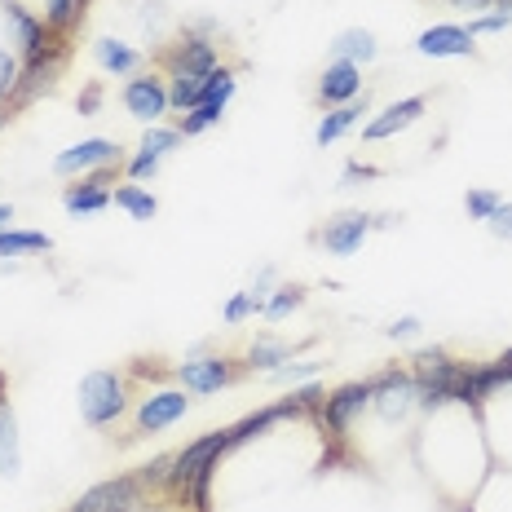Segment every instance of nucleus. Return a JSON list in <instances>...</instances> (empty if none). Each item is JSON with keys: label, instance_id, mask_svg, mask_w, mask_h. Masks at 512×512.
I'll return each mask as SVG.
<instances>
[{"label": "nucleus", "instance_id": "f257e3e1", "mask_svg": "<svg viewBox=\"0 0 512 512\" xmlns=\"http://www.w3.org/2000/svg\"><path fill=\"white\" fill-rule=\"evenodd\" d=\"M124 411V380L115 371H89L80 380V415L93 429H106Z\"/></svg>", "mask_w": 512, "mask_h": 512}, {"label": "nucleus", "instance_id": "f03ea898", "mask_svg": "<svg viewBox=\"0 0 512 512\" xmlns=\"http://www.w3.org/2000/svg\"><path fill=\"white\" fill-rule=\"evenodd\" d=\"M146 486L137 473H124V477H111V482H98L93 490H84L80 504H71L67 512H133L142 504Z\"/></svg>", "mask_w": 512, "mask_h": 512}, {"label": "nucleus", "instance_id": "7ed1b4c3", "mask_svg": "<svg viewBox=\"0 0 512 512\" xmlns=\"http://www.w3.org/2000/svg\"><path fill=\"white\" fill-rule=\"evenodd\" d=\"M221 451H230V429L208 433V437H199V442H190L186 451H181L177 460H173V473H168V486H173V490H186V486L195 482L199 473H208V468H217Z\"/></svg>", "mask_w": 512, "mask_h": 512}, {"label": "nucleus", "instance_id": "20e7f679", "mask_svg": "<svg viewBox=\"0 0 512 512\" xmlns=\"http://www.w3.org/2000/svg\"><path fill=\"white\" fill-rule=\"evenodd\" d=\"M62 58H67V45H58V40H49L36 58H27L23 76H18V89H14V98L9 102L18 106V102H31L36 93L53 89V80H58V71H62Z\"/></svg>", "mask_w": 512, "mask_h": 512}, {"label": "nucleus", "instance_id": "39448f33", "mask_svg": "<svg viewBox=\"0 0 512 512\" xmlns=\"http://www.w3.org/2000/svg\"><path fill=\"white\" fill-rule=\"evenodd\" d=\"M120 164V146L106 142V137H89V142L71 146L53 159V173L58 177H76V173H89V168H111Z\"/></svg>", "mask_w": 512, "mask_h": 512}, {"label": "nucleus", "instance_id": "423d86ee", "mask_svg": "<svg viewBox=\"0 0 512 512\" xmlns=\"http://www.w3.org/2000/svg\"><path fill=\"white\" fill-rule=\"evenodd\" d=\"M362 407H371V380H367V384H345V389L327 393V398H323V411H318V420L332 429V437H345L349 420H354Z\"/></svg>", "mask_w": 512, "mask_h": 512}, {"label": "nucleus", "instance_id": "0eeeda50", "mask_svg": "<svg viewBox=\"0 0 512 512\" xmlns=\"http://www.w3.org/2000/svg\"><path fill=\"white\" fill-rule=\"evenodd\" d=\"M124 106H128V115H133V120L155 124L159 115L168 111V84L155 80V76H133L124 84Z\"/></svg>", "mask_w": 512, "mask_h": 512}, {"label": "nucleus", "instance_id": "6e6552de", "mask_svg": "<svg viewBox=\"0 0 512 512\" xmlns=\"http://www.w3.org/2000/svg\"><path fill=\"white\" fill-rule=\"evenodd\" d=\"M190 411V398L181 389H159L137 407V433H159L168 424H177Z\"/></svg>", "mask_w": 512, "mask_h": 512}, {"label": "nucleus", "instance_id": "1a4fd4ad", "mask_svg": "<svg viewBox=\"0 0 512 512\" xmlns=\"http://www.w3.org/2000/svg\"><path fill=\"white\" fill-rule=\"evenodd\" d=\"M234 376L239 371L230 367V358H190L177 367V380L186 384V393H217L234 384Z\"/></svg>", "mask_w": 512, "mask_h": 512}, {"label": "nucleus", "instance_id": "9d476101", "mask_svg": "<svg viewBox=\"0 0 512 512\" xmlns=\"http://www.w3.org/2000/svg\"><path fill=\"white\" fill-rule=\"evenodd\" d=\"M367 230H371V217H367V212H340L336 221H327V230L318 234V239H323V248H327V252L349 256V252H358V248H362Z\"/></svg>", "mask_w": 512, "mask_h": 512}, {"label": "nucleus", "instance_id": "9b49d317", "mask_svg": "<svg viewBox=\"0 0 512 512\" xmlns=\"http://www.w3.org/2000/svg\"><path fill=\"white\" fill-rule=\"evenodd\" d=\"M415 49L429 53V58H468V53H473V36H468V27L442 23V27L424 31V36L415 40Z\"/></svg>", "mask_w": 512, "mask_h": 512}, {"label": "nucleus", "instance_id": "f8f14e48", "mask_svg": "<svg viewBox=\"0 0 512 512\" xmlns=\"http://www.w3.org/2000/svg\"><path fill=\"white\" fill-rule=\"evenodd\" d=\"M362 93V71L354 67V62H332V67L323 71V80H318V98L323 102H332V106H345V102H354Z\"/></svg>", "mask_w": 512, "mask_h": 512}, {"label": "nucleus", "instance_id": "ddd939ff", "mask_svg": "<svg viewBox=\"0 0 512 512\" xmlns=\"http://www.w3.org/2000/svg\"><path fill=\"white\" fill-rule=\"evenodd\" d=\"M168 71H199V76H212V71H217V45H212L208 36H186L168 53Z\"/></svg>", "mask_w": 512, "mask_h": 512}, {"label": "nucleus", "instance_id": "4468645a", "mask_svg": "<svg viewBox=\"0 0 512 512\" xmlns=\"http://www.w3.org/2000/svg\"><path fill=\"white\" fill-rule=\"evenodd\" d=\"M115 168L120 164H111V168H98L89 181H80V186H71L67 195H62V204H67V212H102L106 204H111V190H106V181L115 177Z\"/></svg>", "mask_w": 512, "mask_h": 512}, {"label": "nucleus", "instance_id": "2eb2a0df", "mask_svg": "<svg viewBox=\"0 0 512 512\" xmlns=\"http://www.w3.org/2000/svg\"><path fill=\"white\" fill-rule=\"evenodd\" d=\"M420 115H424V98H402V102H393L389 111H380L376 120L367 124V142H384V137H393L398 128L415 124Z\"/></svg>", "mask_w": 512, "mask_h": 512}, {"label": "nucleus", "instance_id": "dca6fc26", "mask_svg": "<svg viewBox=\"0 0 512 512\" xmlns=\"http://www.w3.org/2000/svg\"><path fill=\"white\" fill-rule=\"evenodd\" d=\"M5 14H9V31H14V36H18V45H23V53H27V58H36V53L49 45L45 23H36V18H31L23 5H14V0H9V9H5Z\"/></svg>", "mask_w": 512, "mask_h": 512}, {"label": "nucleus", "instance_id": "f3484780", "mask_svg": "<svg viewBox=\"0 0 512 512\" xmlns=\"http://www.w3.org/2000/svg\"><path fill=\"white\" fill-rule=\"evenodd\" d=\"M332 53H336L340 62H354V67H362V62L376 58L380 45H376V36H371V31L349 27V31H340V36L332 40Z\"/></svg>", "mask_w": 512, "mask_h": 512}, {"label": "nucleus", "instance_id": "a211bd4d", "mask_svg": "<svg viewBox=\"0 0 512 512\" xmlns=\"http://www.w3.org/2000/svg\"><path fill=\"white\" fill-rule=\"evenodd\" d=\"M204 89H208V76H199V71H173L168 106H177V111H195V106L204 102Z\"/></svg>", "mask_w": 512, "mask_h": 512}, {"label": "nucleus", "instance_id": "6ab92c4d", "mask_svg": "<svg viewBox=\"0 0 512 512\" xmlns=\"http://www.w3.org/2000/svg\"><path fill=\"white\" fill-rule=\"evenodd\" d=\"M358 115H367V98H354V102H345V106H336L332 115H323V124H318V146H327V142H336V137H345L349 128L358 124Z\"/></svg>", "mask_w": 512, "mask_h": 512}, {"label": "nucleus", "instance_id": "aec40b11", "mask_svg": "<svg viewBox=\"0 0 512 512\" xmlns=\"http://www.w3.org/2000/svg\"><path fill=\"white\" fill-rule=\"evenodd\" d=\"M18 468H23V455H18V420L5 402V407H0V473L18 477Z\"/></svg>", "mask_w": 512, "mask_h": 512}, {"label": "nucleus", "instance_id": "412c9836", "mask_svg": "<svg viewBox=\"0 0 512 512\" xmlns=\"http://www.w3.org/2000/svg\"><path fill=\"white\" fill-rule=\"evenodd\" d=\"M93 53H98V62L106 71H115V76H133L137 62H142V58H137V49H128V45H120V40H111V36L98 40Z\"/></svg>", "mask_w": 512, "mask_h": 512}, {"label": "nucleus", "instance_id": "4be33fe9", "mask_svg": "<svg viewBox=\"0 0 512 512\" xmlns=\"http://www.w3.org/2000/svg\"><path fill=\"white\" fill-rule=\"evenodd\" d=\"M111 199L128 212V217H137V221H151L155 212H159V199L151 195V190H142V186H120Z\"/></svg>", "mask_w": 512, "mask_h": 512}, {"label": "nucleus", "instance_id": "5701e85b", "mask_svg": "<svg viewBox=\"0 0 512 512\" xmlns=\"http://www.w3.org/2000/svg\"><path fill=\"white\" fill-rule=\"evenodd\" d=\"M287 358H292V345H283V340H270V336H261L248 349V362H252V367H261V371H279Z\"/></svg>", "mask_w": 512, "mask_h": 512}, {"label": "nucleus", "instance_id": "b1692460", "mask_svg": "<svg viewBox=\"0 0 512 512\" xmlns=\"http://www.w3.org/2000/svg\"><path fill=\"white\" fill-rule=\"evenodd\" d=\"M49 234H31V230H0V252H49Z\"/></svg>", "mask_w": 512, "mask_h": 512}, {"label": "nucleus", "instance_id": "393cba45", "mask_svg": "<svg viewBox=\"0 0 512 512\" xmlns=\"http://www.w3.org/2000/svg\"><path fill=\"white\" fill-rule=\"evenodd\" d=\"M80 14H84V0H49V9H45V23L53 31H71L80 23Z\"/></svg>", "mask_w": 512, "mask_h": 512}, {"label": "nucleus", "instance_id": "a878e982", "mask_svg": "<svg viewBox=\"0 0 512 512\" xmlns=\"http://www.w3.org/2000/svg\"><path fill=\"white\" fill-rule=\"evenodd\" d=\"M221 111H226L221 102H199L195 111H186V120H181V137H195V133H204V128H212L221 120Z\"/></svg>", "mask_w": 512, "mask_h": 512}, {"label": "nucleus", "instance_id": "bb28decb", "mask_svg": "<svg viewBox=\"0 0 512 512\" xmlns=\"http://www.w3.org/2000/svg\"><path fill=\"white\" fill-rule=\"evenodd\" d=\"M173 146H181V128H159V124H151V133L142 137V155H155V159H164Z\"/></svg>", "mask_w": 512, "mask_h": 512}, {"label": "nucleus", "instance_id": "cd10ccee", "mask_svg": "<svg viewBox=\"0 0 512 512\" xmlns=\"http://www.w3.org/2000/svg\"><path fill=\"white\" fill-rule=\"evenodd\" d=\"M301 301H305L301 287H283V292H274L270 301H265V318H270V323H279V318H287Z\"/></svg>", "mask_w": 512, "mask_h": 512}, {"label": "nucleus", "instance_id": "c85d7f7f", "mask_svg": "<svg viewBox=\"0 0 512 512\" xmlns=\"http://www.w3.org/2000/svg\"><path fill=\"white\" fill-rule=\"evenodd\" d=\"M504 204V195L499 190H468V217L477 221H490V212Z\"/></svg>", "mask_w": 512, "mask_h": 512}, {"label": "nucleus", "instance_id": "c756f323", "mask_svg": "<svg viewBox=\"0 0 512 512\" xmlns=\"http://www.w3.org/2000/svg\"><path fill=\"white\" fill-rule=\"evenodd\" d=\"M248 314H265V305H261V296H256V292H239L226 305V323H243Z\"/></svg>", "mask_w": 512, "mask_h": 512}, {"label": "nucleus", "instance_id": "7c9ffc66", "mask_svg": "<svg viewBox=\"0 0 512 512\" xmlns=\"http://www.w3.org/2000/svg\"><path fill=\"white\" fill-rule=\"evenodd\" d=\"M18 76H23V67H18V62L9 58L5 49H0V98H14V89H18Z\"/></svg>", "mask_w": 512, "mask_h": 512}, {"label": "nucleus", "instance_id": "2f4dec72", "mask_svg": "<svg viewBox=\"0 0 512 512\" xmlns=\"http://www.w3.org/2000/svg\"><path fill=\"white\" fill-rule=\"evenodd\" d=\"M168 473H173V455H159L137 477H142V486H159V482H168Z\"/></svg>", "mask_w": 512, "mask_h": 512}, {"label": "nucleus", "instance_id": "473e14b6", "mask_svg": "<svg viewBox=\"0 0 512 512\" xmlns=\"http://www.w3.org/2000/svg\"><path fill=\"white\" fill-rule=\"evenodd\" d=\"M323 398H327V393L318 389V384H305V389L292 393V402H296L301 411H318V407H323Z\"/></svg>", "mask_w": 512, "mask_h": 512}, {"label": "nucleus", "instance_id": "72a5a7b5", "mask_svg": "<svg viewBox=\"0 0 512 512\" xmlns=\"http://www.w3.org/2000/svg\"><path fill=\"white\" fill-rule=\"evenodd\" d=\"M512 23L508 14H486V18H477L473 27H468V36H490V31H504Z\"/></svg>", "mask_w": 512, "mask_h": 512}, {"label": "nucleus", "instance_id": "f704fd0d", "mask_svg": "<svg viewBox=\"0 0 512 512\" xmlns=\"http://www.w3.org/2000/svg\"><path fill=\"white\" fill-rule=\"evenodd\" d=\"M155 168H159L155 155H142V151H137L133 159H128V177H137V181H142V177H155Z\"/></svg>", "mask_w": 512, "mask_h": 512}, {"label": "nucleus", "instance_id": "c9c22d12", "mask_svg": "<svg viewBox=\"0 0 512 512\" xmlns=\"http://www.w3.org/2000/svg\"><path fill=\"white\" fill-rule=\"evenodd\" d=\"M490 230H495L499 239H512V204H499L490 212Z\"/></svg>", "mask_w": 512, "mask_h": 512}, {"label": "nucleus", "instance_id": "e433bc0d", "mask_svg": "<svg viewBox=\"0 0 512 512\" xmlns=\"http://www.w3.org/2000/svg\"><path fill=\"white\" fill-rule=\"evenodd\" d=\"M314 371H318V362H283L274 376L279 380H301V376H314Z\"/></svg>", "mask_w": 512, "mask_h": 512}, {"label": "nucleus", "instance_id": "4c0bfd02", "mask_svg": "<svg viewBox=\"0 0 512 512\" xmlns=\"http://www.w3.org/2000/svg\"><path fill=\"white\" fill-rule=\"evenodd\" d=\"M415 332H420V318H398V323L389 327L393 340H407V336H415Z\"/></svg>", "mask_w": 512, "mask_h": 512}, {"label": "nucleus", "instance_id": "58836bf2", "mask_svg": "<svg viewBox=\"0 0 512 512\" xmlns=\"http://www.w3.org/2000/svg\"><path fill=\"white\" fill-rule=\"evenodd\" d=\"M98 102H102V89H98V84H89V89L80 93V115H93V111H98Z\"/></svg>", "mask_w": 512, "mask_h": 512}, {"label": "nucleus", "instance_id": "ea45409f", "mask_svg": "<svg viewBox=\"0 0 512 512\" xmlns=\"http://www.w3.org/2000/svg\"><path fill=\"white\" fill-rule=\"evenodd\" d=\"M9 221H14V208H9V204H0V226H9Z\"/></svg>", "mask_w": 512, "mask_h": 512}, {"label": "nucleus", "instance_id": "a19ab883", "mask_svg": "<svg viewBox=\"0 0 512 512\" xmlns=\"http://www.w3.org/2000/svg\"><path fill=\"white\" fill-rule=\"evenodd\" d=\"M0 407H5V389H0Z\"/></svg>", "mask_w": 512, "mask_h": 512}, {"label": "nucleus", "instance_id": "79ce46f5", "mask_svg": "<svg viewBox=\"0 0 512 512\" xmlns=\"http://www.w3.org/2000/svg\"><path fill=\"white\" fill-rule=\"evenodd\" d=\"M504 362H512V349H508V354H504Z\"/></svg>", "mask_w": 512, "mask_h": 512}, {"label": "nucleus", "instance_id": "37998d69", "mask_svg": "<svg viewBox=\"0 0 512 512\" xmlns=\"http://www.w3.org/2000/svg\"><path fill=\"white\" fill-rule=\"evenodd\" d=\"M490 5H495V0H490Z\"/></svg>", "mask_w": 512, "mask_h": 512}]
</instances>
